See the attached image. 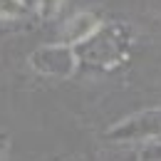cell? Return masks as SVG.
I'll use <instances>...</instances> for the list:
<instances>
[{
    "label": "cell",
    "mask_w": 161,
    "mask_h": 161,
    "mask_svg": "<svg viewBox=\"0 0 161 161\" xmlns=\"http://www.w3.org/2000/svg\"><path fill=\"white\" fill-rule=\"evenodd\" d=\"M161 136V107L136 112L126 119L112 124L104 131V139L112 144H139V141L159 139Z\"/></svg>",
    "instance_id": "1"
},
{
    "label": "cell",
    "mask_w": 161,
    "mask_h": 161,
    "mask_svg": "<svg viewBox=\"0 0 161 161\" xmlns=\"http://www.w3.org/2000/svg\"><path fill=\"white\" fill-rule=\"evenodd\" d=\"M30 67L42 75V77H55V80H67L77 72L80 67V57L75 52L72 45L67 42H57V45H42L37 47L30 57Z\"/></svg>",
    "instance_id": "2"
},
{
    "label": "cell",
    "mask_w": 161,
    "mask_h": 161,
    "mask_svg": "<svg viewBox=\"0 0 161 161\" xmlns=\"http://www.w3.org/2000/svg\"><path fill=\"white\" fill-rule=\"evenodd\" d=\"M102 27H104V25H102L99 15H94L92 10H80V13H75L69 20L64 22L62 35H64V42H67V45L77 47V45H84V42L94 40L102 32Z\"/></svg>",
    "instance_id": "3"
},
{
    "label": "cell",
    "mask_w": 161,
    "mask_h": 161,
    "mask_svg": "<svg viewBox=\"0 0 161 161\" xmlns=\"http://www.w3.org/2000/svg\"><path fill=\"white\" fill-rule=\"evenodd\" d=\"M27 5H22L20 0H0V20H18L22 18Z\"/></svg>",
    "instance_id": "4"
},
{
    "label": "cell",
    "mask_w": 161,
    "mask_h": 161,
    "mask_svg": "<svg viewBox=\"0 0 161 161\" xmlns=\"http://www.w3.org/2000/svg\"><path fill=\"white\" fill-rule=\"evenodd\" d=\"M62 3L64 0H35V8H37V13H40L42 18H52V15L60 13Z\"/></svg>",
    "instance_id": "5"
},
{
    "label": "cell",
    "mask_w": 161,
    "mask_h": 161,
    "mask_svg": "<svg viewBox=\"0 0 161 161\" xmlns=\"http://www.w3.org/2000/svg\"><path fill=\"white\" fill-rule=\"evenodd\" d=\"M8 159V139L5 136H0V161Z\"/></svg>",
    "instance_id": "6"
}]
</instances>
